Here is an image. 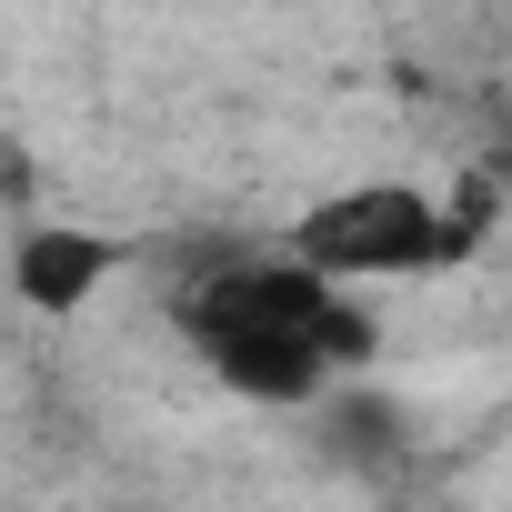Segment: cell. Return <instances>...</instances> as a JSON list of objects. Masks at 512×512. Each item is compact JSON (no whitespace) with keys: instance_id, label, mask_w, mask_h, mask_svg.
<instances>
[{"instance_id":"6da1fadb","label":"cell","mask_w":512,"mask_h":512,"mask_svg":"<svg viewBox=\"0 0 512 512\" xmlns=\"http://www.w3.org/2000/svg\"><path fill=\"white\" fill-rule=\"evenodd\" d=\"M322 272H302L292 251L282 262H221L211 282H191L171 312L191 332V352L221 372V392L241 402H312L332 372L312 352V312H322Z\"/></svg>"},{"instance_id":"7a4b0ae2","label":"cell","mask_w":512,"mask_h":512,"mask_svg":"<svg viewBox=\"0 0 512 512\" xmlns=\"http://www.w3.org/2000/svg\"><path fill=\"white\" fill-rule=\"evenodd\" d=\"M292 262L322 272V282H402V272H432L442 262V221H432V191L412 181H362V191H332L292 221Z\"/></svg>"},{"instance_id":"3957f363","label":"cell","mask_w":512,"mask_h":512,"mask_svg":"<svg viewBox=\"0 0 512 512\" xmlns=\"http://www.w3.org/2000/svg\"><path fill=\"white\" fill-rule=\"evenodd\" d=\"M111 272H121V241H101V231H81V221H41V231H21V251H11V282H21V302H41V312H81Z\"/></svg>"},{"instance_id":"277c9868","label":"cell","mask_w":512,"mask_h":512,"mask_svg":"<svg viewBox=\"0 0 512 512\" xmlns=\"http://www.w3.org/2000/svg\"><path fill=\"white\" fill-rule=\"evenodd\" d=\"M502 201H512V181H502Z\"/></svg>"}]
</instances>
